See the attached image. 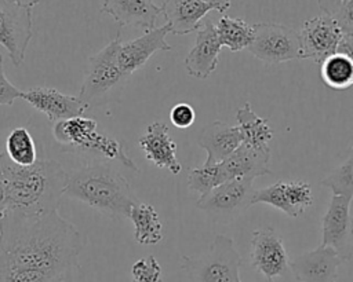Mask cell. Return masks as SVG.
I'll list each match as a JSON object with an SVG mask.
<instances>
[{
	"label": "cell",
	"instance_id": "6da1fadb",
	"mask_svg": "<svg viewBox=\"0 0 353 282\" xmlns=\"http://www.w3.org/2000/svg\"><path fill=\"white\" fill-rule=\"evenodd\" d=\"M81 250L80 231L58 210L44 216L7 210L0 220V264L46 271L59 282L79 267Z\"/></svg>",
	"mask_w": 353,
	"mask_h": 282
},
{
	"label": "cell",
	"instance_id": "7a4b0ae2",
	"mask_svg": "<svg viewBox=\"0 0 353 282\" xmlns=\"http://www.w3.org/2000/svg\"><path fill=\"white\" fill-rule=\"evenodd\" d=\"M8 210L28 216H44L57 212L66 191L68 172L54 160H37L28 166L17 165L6 151L0 153Z\"/></svg>",
	"mask_w": 353,
	"mask_h": 282
},
{
	"label": "cell",
	"instance_id": "3957f363",
	"mask_svg": "<svg viewBox=\"0 0 353 282\" xmlns=\"http://www.w3.org/2000/svg\"><path fill=\"white\" fill-rule=\"evenodd\" d=\"M65 194L112 219L130 217L132 206L138 204L127 179L105 162L90 164L68 173Z\"/></svg>",
	"mask_w": 353,
	"mask_h": 282
},
{
	"label": "cell",
	"instance_id": "277c9868",
	"mask_svg": "<svg viewBox=\"0 0 353 282\" xmlns=\"http://www.w3.org/2000/svg\"><path fill=\"white\" fill-rule=\"evenodd\" d=\"M239 254L230 237L218 234L199 256H182L181 268L189 282H241Z\"/></svg>",
	"mask_w": 353,
	"mask_h": 282
},
{
	"label": "cell",
	"instance_id": "5b68a950",
	"mask_svg": "<svg viewBox=\"0 0 353 282\" xmlns=\"http://www.w3.org/2000/svg\"><path fill=\"white\" fill-rule=\"evenodd\" d=\"M54 138L70 150L97 154L108 160H116L124 166L138 171L134 161L124 153L123 146L97 129V121L83 116L58 121L52 128Z\"/></svg>",
	"mask_w": 353,
	"mask_h": 282
},
{
	"label": "cell",
	"instance_id": "8992f818",
	"mask_svg": "<svg viewBox=\"0 0 353 282\" xmlns=\"http://www.w3.org/2000/svg\"><path fill=\"white\" fill-rule=\"evenodd\" d=\"M254 193V179H232L200 195L196 206L215 221L228 224L252 206Z\"/></svg>",
	"mask_w": 353,
	"mask_h": 282
},
{
	"label": "cell",
	"instance_id": "52a82bcc",
	"mask_svg": "<svg viewBox=\"0 0 353 282\" xmlns=\"http://www.w3.org/2000/svg\"><path fill=\"white\" fill-rule=\"evenodd\" d=\"M120 43L117 37L90 58V66L79 92V98L87 107L102 103L106 94L116 87L120 80L125 78L117 58Z\"/></svg>",
	"mask_w": 353,
	"mask_h": 282
},
{
	"label": "cell",
	"instance_id": "ba28073f",
	"mask_svg": "<svg viewBox=\"0 0 353 282\" xmlns=\"http://www.w3.org/2000/svg\"><path fill=\"white\" fill-rule=\"evenodd\" d=\"M255 36L248 51L266 65H277L294 59H303L299 33L294 29L272 22L254 25Z\"/></svg>",
	"mask_w": 353,
	"mask_h": 282
},
{
	"label": "cell",
	"instance_id": "9c48e42d",
	"mask_svg": "<svg viewBox=\"0 0 353 282\" xmlns=\"http://www.w3.org/2000/svg\"><path fill=\"white\" fill-rule=\"evenodd\" d=\"M32 8L12 0H0V44L14 66H21L33 36Z\"/></svg>",
	"mask_w": 353,
	"mask_h": 282
},
{
	"label": "cell",
	"instance_id": "30bf717a",
	"mask_svg": "<svg viewBox=\"0 0 353 282\" xmlns=\"http://www.w3.org/2000/svg\"><path fill=\"white\" fill-rule=\"evenodd\" d=\"M250 263L268 282L284 276L290 270L288 253L280 235L272 227L252 231L250 242Z\"/></svg>",
	"mask_w": 353,
	"mask_h": 282
},
{
	"label": "cell",
	"instance_id": "8fae6325",
	"mask_svg": "<svg viewBox=\"0 0 353 282\" xmlns=\"http://www.w3.org/2000/svg\"><path fill=\"white\" fill-rule=\"evenodd\" d=\"M299 37L303 59H312L321 65L324 59L338 52L343 33L334 17L321 14L303 22Z\"/></svg>",
	"mask_w": 353,
	"mask_h": 282
},
{
	"label": "cell",
	"instance_id": "7c38bea8",
	"mask_svg": "<svg viewBox=\"0 0 353 282\" xmlns=\"http://www.w3.org/2000/svg\"><path fill=\"white\" fill-rule=\"evenodd\" d=\"M352 201L331 195L328 208L321 219L323 245L334 248L346 261L353 256V215L350 212Z\"/></svg>",
	"mask_w": 353,
	"mask_h": 282
},
{
	"label": "cell",
	"instance_id": "4fadbf2b",
	"mask_svg": "<svg viewBox=\"0 0 353 282\" xmlns=\"http://www.w3.org/2000/svg\"><path fill=\"white\" fill-rule=\"evenodd\" d=\"M343 261L334 248L321 243L290 260V271L298 282H336Z\"/></svg>",
	"mask_w": 353,
	"mask_h": 282
},
{
	"label": "cell",
	"instance_id": "5bb4252c",
	"mask_svg": "<svg viewBox=\"0 0 353 282\" xmlns=\"http://www.w3.org/2000/svg\"><path fill=\"white\" fill-rule=\"evenodd\" d=\"M22 99L40 113H44L48 120L54 122L80 117L87 109L85 103L79 96L66 95L48 87L29 88L23 91Z\"/></svg>",
	"mask_w": 353,
	"mask_h": 282
},
{
	"label": "cell",
	"instance_id": "9a60e30c",
	"mask_svg": "<svg viewBox=\"0 0 353 282\" xmlns=\"http://www.w3.org/2000/svg\"><path fill=\"white\" fill-rule=\"evenodd\" d=\"M221 50L222 44L215 25L211 21H205L199 28L194 45L183 61L188 74L199 80L207 78L216 69Z\"/></svg>",
	"mask_w": 353,
	"mask_h": 282
},
{
	"label": "cell",
	"instance_id": "2e32d148",
	"mask_svg": "<svg viewBox=\"0 0 353 282\" xmlns=\"http://www.w3.org/2000/svg\"><path fill=\"white\" fill-rule=\"evenodd\" d=\"M168 33V25H163L160 28H154L153 30L145 32V34L134 40L120 43L117 58L120 69L125 77L141 69L154 52L171 50L170 44L165 41V36Z\"/></svg>",
	"mask_w": 353,
	"mask_h": 282
},
{
	"label": "cell",
	"instance_id": "e0dca14e",
	"mask_svg": "<svg viewBox=\"0 0 353 282\" xmlns=\"http://www.w3.org/2000/svg\"><path fill=\"white\" fill-rule=\"evenodd\" d=\"M138 146L143 150L146 160L157 168L178 175L182 165L176 158V143L168 135V125L163 121H153L146 127L143 135L138 139Z\"/></svg>",
	"mask_w": 353,
	"mask_h": 282
},
{
	"label": "cell",
	"instance_id": "ac0fdd59",
	"mask_svg": "<svg viewBox=\"0 0 353 282\" xmlns=\"http://www.w3.org/2000/svg\"><path fill=\"white\" fill-rule=\"evenodd\" d=\"M101 12L110 15L119 26L149 32L156 28L161 8L153 0H103Z\"/></svg>",
	"mask_w": 353,
	"mask_h": 282
},
{
	"label": "cell",
	"instance_id": "d6986e66",
	"mask_svg": "<svg viewBox=\"0 0 353 282\" xmlns=\"http://www.w3.org/2000/svg\"><path fill=\"white\" fill-rule=\"evenodd\" d=\"M197 143L207 153L204 165H215L226 160L243 143V138L237 125L214 121L201 129Z\"/></svg>",
	"mask_w": 353,
	"mask_h": 282
},
{
	"label": "cell",
	"instance_id": "ffe728a7",
	"mask_svg": "<svg viewBox=\"0 0 353 282\" xmlns=\"http://www.w3.org/2000/svg\"><path fill=\"white\" fill-rule=\"evenodd\" d=\"M270 149L258 150L241 143L226 160L221 162L226 180L248 177L255 179L258 176L270 175L269 168Z\"/></svg>",
	"mask_w": 353,
	"mask_h": 282
},
{
	"label": "cell",
	"instance_id": "44dd1931",
	"mask_svg": "<svg viewBox=\"0 0 353 282\" xmlns=\"http://www.w3.org/2000/svg\"><path fill=\"white\" fill-rule=\"evenodd\" d=\"M160 8L170 33L179 36L199 30L201 19L212 10L201 0H164Z\"/></svg>",
	"mask_w": 353,
	"mask_h": 282
},
{
	"label": "cell",
	"instance_id": "7402d4cb",
	"mask_svg": "<svg viewBox=\"0 0 353 282\" xmlns=\"http://www.w3.org/2000/svg\"><path fill=\"white\" fill-rule=\"evenodd\" d=\"M237 127L240 129L243 143L258 150L269 149V140L273 138V131L266 118L259 117L248 102H245L236 113Z\"/></svg>",
	"mask_w": 353,
	"mask_h": 282
},
{
	"label": "cell",
	"instance_id": "603a6c76",
	"mask_svg": "<svg viewBox=\"0 0 353 282\" xmlns=\"http://www.w3.org/2000/svg\"><path fill=\"white\" fill-rule=\"evenodd\" d=\"M128 219L134 224V239L139 245H156L163 239V224L153 205L135 204Z\"/></svg>",
	"mask_w": 353,
	"mask_h": 282
},
{
	"label": "cell",
	"instance_id": "cb8c5ba5",
	"mask_svg": "<svg viewBox=\"0 0 353 282\" xmlns=\"http://www.w3.org/2000/svg\"><path fill=\"white\" fill-rule=\"evenodd\" d=\"M215 28L222 47L229 48L232 52H237L244 48L248 50L254 41V25H250L240 18L222 15Z\"/></svg>",
	"mask_w": 353,
	"mask_h": 282
},
{
	"label": "cell",
	"instance_id": "d4e9b609",
	"mask_svg": "<svg viewBox=\"0 0 353 282\" xmlns=\"http://www.w3.org/2000/svg\"><path fill=\"white\" fill-rule=\"evenodd\" d=\"M320 77L332 89L349 88L353 85V59L339 51L332 54L321 62Z\"/></svg>",
	"mask_w": 353,
	"mask_h": 282
},
{
	"label": "cell",
	"instance_id": "484cf974",
	"mask_svg": "<svg viewBox=\"0 0 353 282\" xmlns=\"http://www.w3.org/2000/svg\"><path fill=\"white\" fill-rule=\"evenodd\" d=\"M6 153L12 162L21 166H28L37 161L34 140L23 127H17L8 133L6 139Z\"/></svg>",
	"mask_w": 353,
	"mask_h": 282
},
{
	"label": "cell",
	"instance_id": "4316f807",
	"mask_svg": "<svg viewBox=\"0 0 353 282\" xmlns=\"http://www.w3.org/2000/svg\"><path fill=\"white\" fill-rule=\"evenodd\" d=\"M321 186L328 188L332 195L353 199V154L341 162L334 171L321 179Z\"/></svg>",
	"mask_w": 353,
	"mask_h": 282
},
{
	"label": "cell",
	"instance_id": "83f0119b",
	"mask_svg": "<svg viewBox=\"0 0 353 282\" xmlns=\"http://www.w3.org/2000/svg\"><path fill=\"white\" fill-rule=\"evenodd\" d=\"M228 182L225 172L219 164L215 165H203L192 168L188 175V187L193 191H197L200 195L211 191L219 184Z\"/></svg>",
	"mask_w": 353,
	"mask_h": 282
},
{
	"label": "cell",
	"instance_id": "f1b7e54d",
	"mask_svg": "<svg viewBox=\"0 0 353 282\" xmlns=\"http://www.w3.org/2000/svg\"><path fill=\"white\" fill-rule=\"evenodd\" d=\"M131 282H163L161 265L154 256L138 259L131 267Z\"/></svg>",
	"mask_w": 353,
	"mask_h": 282
},
{
	"label": "cell",
	"instance_id": "f546056e",
	"mask_svg": "<svg viewBox=\"0 0 353 282\" xmlns=\"http://www.w3.org/2000/svg\"><path fill=\"white\" fill-rule=\"evenodd\" d=\"M22 95L23 91L8 81L3 66V55L0 54V106H11L17 99H22Z\"/></svg>",
	"mask_w": 353,
	"mask_h": 282
},
{
	"label": "cell",
	"instance_id": "4dcf8cb0",
	"mask_svg": "<svg viewBox=\"0 0 353 282\" xmlns=\"http://www.w3.org/2000/svg\"><path fill=\"white\" fill-rule=\"evenodd\" d=\"M170 120L176 128H189L196 120L194 109L186 102H179L170 110Z\"/></svg>",
	"mask_w": 353,
	"mask_h": 282
},
{
	"label": "cell",
	"instance_id": "1f68e13d",
	"mask_svg": "<svg viewBox=\"0 0 353 282\" xmlns=\"http://www.w3.org/2000/svg\"><path fill=\"white\" fill-rule=\"evenodd\" d=\"M331 17L338 22L343 36L353 37V0L343 1Z\"/></svg>",
	"mask_w": 353,
	"mask_h": 282
},
{
	"label": "cell",
	"instance_id": "d6a6232c",
	"mask_svg": "<svg viewBox=\"0 0 353 282\" xmlns=\"http://www.w3.org/2000/svg\"><path fill=\"white\" fill-rule=\"evenodd\" d=\"M8 210V197H7V184L3 175V171L0 168V220L4 217V215Z\"/></svg>",
	"mask_w": 353,
	"mask_h": 282
},
{
	"label": "cell",
	"instance_id": "836d02e7",
	"mask_svg": "<svg viewBox=\"0 0 353 282\" xmlns=\"http://www.w3.org/2000/svg\"><path fill=\"white\" fill-rule=\"evenodd\" d=\"M321 11L328 15H334V12L339 8L342 4V0H317Z\"/></svg>",
	"mask_w": 353,
	"mask_h": 282
},
{
	"label": "cell",
	"instance_id": "e575fe53",
	"mask_svg": "<svg viewBox=\"0 0 353 282\" xmlns=\"http://www.w3.org/2000/svg\"><path fill=\"white\" fill-rule=\"evenodd\" d=\"M201 1H204V3L208 4L212 10H216V11L221 12V14L226 12V11L230 8V6H232L230 0H201Z\"/></svg>",
	"mask_w": 353,
	"mask_h": 282
},
{
	"label": "cell",
	"instance_id": "d590c367",
	"mask_svg": "<svg viewBox=\"0 0 353 282\" xmlns=\"http://www.w3.org/2000/svg\"><path fill=\"white\" fill-rule=\"evenodd\" d=\"M338 51L349 55L353 59V37L352 36H343Z\"/></svg>",
	"mask_w": 353,
	"mask_h": 282
},
{
	"label": "cell",
	"instance_id": "8d00e7d4",
	"mask_svg": "<svg viewBox=\"0 0 353 282\" xmlns=\"http://www.w3.org/2000/svg\"><path fill=\"white\" fill-rule=\"evenodd\" d=\"M12 1H15L17 4L26 7V8H33L36 4L40 3V0H12Z\"/></svg>",
	"mask_w": 353,
	"mask_h": 282
},
{
	"label": "cell",
	"instance_id": "74e56055",
	"mask_svg": "<svg viewBox=\"0 0 353 282\" xmlns=\"http://www.w3.org/2000/svg\"><path fill=\"white\" fill-rule=\"evenodd\" d=\"M352 154H353V139H352Z\"/></svg>",
	"mask_w": 353,
	"mask_h": 282
},
{
	"label": "cell",
	"instance_id": "f35d334b",
	"mask_svg": "<svg viewBox=\"0 0 353 282\" xmlns=\"http://www.w3.org/2000/svg\"><path fill=\"white\" fill-rule=\"evenodd\" d=\"M343 1H347V0H342V3H343Z\"/></svg>",
	"mask_w": 353,
	"mask_h": 282
}]
</instances>
